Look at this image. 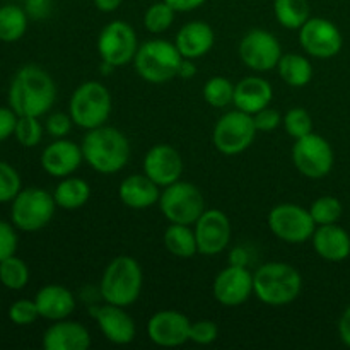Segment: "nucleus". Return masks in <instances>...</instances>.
I'll list each match as a JSON object with an SVG mask.
<instances>
[{"mask_svg":"<svg viewBox=\"0 0 350 350\" xmlns=\"http://www.w3.org/2000/svg\"><path fill=\"white\" fill-rule=\"evenodd\" d=\"M44 126L40 123L36 116H19L14 130V137L17 142L26 149H33L43 140Z\"/></svg>","mask_w":350,"mask_h":350,"instance_id":"c9c22d12","label":"nucleus"},{"mask_svg":"<svg viewBox=\"0 0 350 350\" xmlns=\"http://www.w3.org/2000/svg\"><path fill=\"white\" fill-rule=\"evenodd\" d=\"M238 53L243 64L252 70L270 72L277 68V64L282 57V46L275 34L256 27L241 38Z\"/></svg>","mask_w":350,"mask_h":350,"instance_id":"ddd939ff","label":"nucleus"},{"mask_svg":"<svg viewBox=\"0 0 350 350\" xmlns=\"http://www.w3.org/2000/svg\"><path fill=\"white\" fill-rule=\"evenodd\" d=\"M193 226L198 253L202 255L215 256L229 246L232 234L231 221L219 208H205Z\"/></svg>","mask_w":350,"mask_h":350,"instance_id":"2eb2a0df","label":"nucleus"},{"mask_svg":"<svg viewBox=\"0 0 350 350\" xmlns=\"http://www.w3.org/2000/svg\"><path fill=\"white\" fill-rule=\"evenodd\" d=\"M123 3V0H94L96 9H99L101 12H115L120 5Z\"/></svg>","mask_w":350,"mask_h":350,"instance_id":"3c124183","label":"nucleus"},{"mask_svg":"<svg viewBox=\"0 0 350 350\" xmlns=\"http://www.w3.org/2000/svg\"><path fill=\"white\" fill-rule=\"evenodd\" d=\"M144 286L142 267L133 256L120 255L106 265L99 282L105 303L129 308L140 297Z\"/></svg>","mask_w":350,"mask_h":350,"instance_id":"20e7f679","label":"nucleus"},{"mask_svg":"<svg viewBox=\"0 0 350 350\" xmlns=\"http://www.w3.org/2000/svg\"><path fill=\"white\" fill-rule=\"evenodd\" d=\"M284 129L293 137L294 140L306 137L313 133V118L310 111L304 108H291L286 115L282 116Z\"/></svg>","mask_w":350,"mask_h":350,"instance_id":"e433bc0d","label":"nucleus"},{"mask_svg":"<svg viewBox=\"0 0 350 350\" xmlns=\"http://www.w3.org/2000/svg\"><path fill=\"white\" fill-rule=\"evenodd\" d=\"M219 328L212 320L191 321L190 325V342L197 345H211L217 340Z\"/></svg>","mask_w":350,"mask_h":350,"instance_id":"ea45409f","label":"nucleus"},{"mask_svg":"<svg viewBox=\"0 0 350 350\" xmlns=\"http://www.w3.org/2000/svg\"><path fill=\"white\" fill-rule=\"evenodd\" d=\"M253 122H255L256 132L270 133L279 129V125L282 123V115L275 108L267 106V108L260 109L253 115Z\"/></svg>","mask_w":350,"mask_h":350,"instance_id":"37998d69","label":"nucleus"},{"mask_svg":"<svg viewBox=\"0 0 350 350\" xmlns=\"http://www.w3.org/2000/svg\"><path fill=\"white\" fill-rule=\"evenodd\" d=\"M195 75H197V65L190 58H183L180 68H178V77L183 79V81H188V79H193Z\"/></svg>","mask_w":350,"mask_h":350,"instance_id":"8fccbe9b","label":"nucleus"},{"mask_svg":"<svg viewBox=\"0 0 350 350\" xmlns=\"http://www.w3.org/2000/svg\"><path fill=\"white\" fill-rule=\"evenodd\" d=\"M72 125H74V120L67 113H51L48 115L46 123H44V130L48 132V135H51L53 139H65V137L70 133Z\"/></svg>","mask_w":350,"mask_h":350,"instance_id":"a19ab883","label":"nucleus"},{"mask_svg":"<svg viewBox=\"0 0 350 350\" xmlns=\"http://www.w3.org/2000/svg\"><path fill=\"white\" fill-rule=\"evenodd\" d=\"M89 167L99 174H116L129 164L130 142L116 126L101 125L88 130L81 144Z\"/></svg>","mask_w":350,"mask_h":350,"instance_id":"f03ea898","label":"nucleus"},{"mask_svg":"<svg viewBox=\"0 0 350 350\" xmlns=\"http://www.w3.org/2000/svg\"><path fill=\"white\" fill-rule=\"evenodd\" d=\"M111 109L113 99L108 88L98 81H88L82 82L72 92L68 115L74 120V125L84 130H92L106 125Z\"/></svg>","mask_w":350,"mask_h":350,"instance_id":"423d86ee","label":"nucleus"},{"mask_svg":"<svg viewBox=\"0 0 350 350\" xmlns=\"http://www.w3.org/2000/svg\"><path fill=\"white\" fill-rule=\"evenodd\" d=\"M311 241L317 255L327 262H344L350 256V236L338 224L317 226Z\"/></svg>","mask_w":350,"mask_h":350,"instance_id":"4be33fe9","label":"nucleus"},{"mask_svg":"<svg viewBox=\"0 0 350 350\" xmlns=\"http://www.w3.org/2000/svg\"><path fill=\"white\" fill-rule=\"evenodd\" d=\"M269 229L275 238L289 245H303L310 241L317 224L310 214V208L296 204L275 205L269 212Z\"/></svg>","mask_w":350,"mask_h":350,"instance_id":"9d476101","label":"nucleus"},{"mask_svg":"<svg viewBox=\"0 0 350 350\" xmlns=\"http://www.w3.org/2000/svg\"><path fill=\"white\" fill-rule=\"evenodd\" d=\"M273 14L277 23L286 29H301L304 23L311 17L310 2L308 0H273Z\"/></svg>","mask_w":350,"mask_h":350,"instance_id":"7c9ffc66","label":"nucleus"},{"mask_svg":"<svg viewBox=\"0 0 350 350\" xmlns=\"http://www.w3.org/2000/svg\"><path fill=\"white\" fill-rule=\"evenodd\" d=\"M161 187L154 183L146 173L130 174L120 183L118 197L123 205L133 211H144L159 202Z\"/></svg>","mask_w":350,"mask_h":350,"instance_id":"393cba45","label":"nucleus"},{"mask_svg":"<svg viewBox=\"0 0 350 350\" xmlns=\"http://www.w3.org/2000/svg\"><path fill=\"white\" fill-rule=\"evenodd\" d=\"M183 55L176 44L166 40H149L137 50L133 65L140 77L150 84H164L178 77Z\"/></svg>","mask_w":350,"mask_h":350,"instance_id":"39448f33","label":"nucleus"},{"mask_svg":"<svg viewBox=\"0 0 350 350\" xmlns=\"http://www.w3.org/2000/svg\"><path fill=\"white\" fill-rule=\"evenodd\" d=\"M57 99V84L44 68L24 65L12 77L9 85V106L17 116L46 115Z\"/></svg>","mask_w":350,"mask_h":350,"instance_id":"f257e3e1","label":"nucleus"},{"mask_svg":"<svg viewBox=\"0 0 350 350\" xmlns=\"http://www.w3.org/2000/svg\"><path fill=\"white\" fill-rule=\"evenodd\" d=\"M157 205L171 224L187 226L195 224L207 208L204 193L198 190V187H195L190 181L181 180L163 188Z\"/></svg>","mask_w":350,"mask_h":350,"instance_id":"6e6552de","label":"nucleus"},{"mask_svg":"<svg viewBox=\"0 0 350 350\" xmlns=\"http://www.w3.org/2000/svg\"><path fill=\"white\" fill-rule=\"evenodd\" d=\"M164 2L170 3L176 12H190V10H195L204 5L207 0H164Z\"/></svg>","mask_w":350,"mask_h":350,"instance_id":"49530a36","label":"nucleus"},{"mask_svg":"<svg viewBox=\"0 0 350 350\" xmlns=\"http://www.w3.org/2000/svg\"><path fill=\"white\" fill-rule=\"evenodd\" d=\"M41 167L53 178H67L79 170L84 161L79 144L68 139H57L44 147L41 154Z\"/></svg>","mask_w":350,"mask_h":350,"instance_id":"aec40b11","label":"nucleus"},{"mask_svg":"<svg viewBox=\"0 0 350 350\" xmlns=\"http://www.w3.org/2000/svg\"><path fill=\"white\" fill-rule=\"evenodd\" d=\"M273 99V89L267 79L258 75H250L241 79L234 88V99L232 105L241 111L255 115L260 109L270 106Z\"/></svg>","mask_w":350,"mask_h":350,"instance_id":"a878e982","label":"nucleus"},{"mask_svg":"<svg viewBox=\"0 0 350 350\" xmlns=\"http://www.w3.org/2000/svg\"><path fill=\"white\" fill-rule=\"evenodd\" d=\"M229 263L231 265H238V267H248L250 263V255L245 248L241 246H236V248L231 250L229 253Z\"/></svg>","mask_w":350,"mask_h":350,"instance_id":"09e8293b","label":"nucleus"},{"mask_svg":"<svg viewBox=\"0 0 350 350\" xmlns=\"http://www.w3.org/2000/svg\"><path fill=\"white\" fill-rule=\"evenodd\" d=\"M91 317L98 323L103 337L115 345H129L135 340V321L125 311V308L105 303L91 308Z\"/></svg>","mask_w":350,"mask_h":350,"instance_id":"6ab92c4d","label":"nucleus"},{"mask_svg":"<svg viewBox=\"0 0 350 350\" xmlns=\"http://www.w3.org/2000/svg\"><path fill=\"white\" fill-rule=\"evenodd\" d=\"M234 88L236 84H232L228 77L215 75V77H211L205 82L204 89H202V96H204L207 105H211L212 108L221 109L232 105V99H234Z\"/></svg>","mask_w":350,"mask_h":350,"instance_id":"473e14b6","label":"nucleus"},{"mask_svg":"<svg viewBox=\"0 0 350 350\" xmlns=\"http://www.w3.org/2000/svg\"><path fill=\"white\" fill-rule=\"evenodd\" d=\"M27 17L24 7L16 3H5L0 7V41L3 43H16L26 34Z\"/></svg>","mask_w":350,"mask_h":350,"instance_id":"c756f323","label":"nucleus"},{"mask_svg":"<svg viewBox=\"0 0 350 350\" xmlns=\"http://www.w3.org/2000/svg\"><path fill=\"white\" fill-rule=\"evenodd\" d=\"M44 350H88L91 347V334L84 325L74 320L53 321L43 334Z\"/></svg>","mask_w":350,"mask_h":350,"instance_id":"412c9836","label":"nucleus"},{"mask_svg":"<svg viewBox=\"0 0 350 350\" xmlns=\"http://www.w3.org/2000/svg\"><path fill=\"white\" fill-rule=\"evenodd\" d=\"M342 212H344V207H342L340 200L332 195L318 197L310 207V214L317 226L337 224L342 217Z\"/></svg>","mask_w":350,"mask_h":350,"instance_id":"f704fd0d","label":"nucleus"},{"mask_svg":"<svg viewBox=\"0 0 350 350\" xmlns=\"http://www.w3.org/2000/svg\"><path fill=\"white\" fill-rule=\"evenodd\" d=\"M215 33L211 24L204 21H191L187 23L176 34L174 44L183 55V58L197 60L205 57L214 48Z\"/></svg>","mask_w":350,"mask_h":350,"instance_id":"5701e85b","label":"nucleus"},{"mask_svg":"<svg viewBox=\"0 0 350 350\" xmlns=\"http://www.w3.org/2000/svg\"><path fill=\"white\" fill-rule=\"evenodd\" d=\"M17 113L12 108H5V106H0V142L7 140L9 137L14 135V130H16L17 123Z\"/></svg>","mask_w":350,"mask_h":350,"instance_id":"c03bdc74","label":"nucleus"},{"mask_svg":"<svg viewBox=\"0 0 350 350\" xmlns=\"http://www.w3.org/2000/svg\"><path fill=\"white\" fill-rule=\"evenodd\" d=\"M299 43L314 58H334L344 46L340 29L325 17H310L299 29Z\"/></svg>","mask_w":350,"mask_h":350,"instance_id":"4468645a","label":"nucleus"},{"mask_svg":"<svg viewBox=\"0 0 350 350\" xmlns=\"http://www.w3.org/2000/svg\"><path fill=\"white\" fill-rule=\"evenodd\" d=\"M9 320L17 327H29L40 318L34 299H17L9 306Z\"/></svg>","mask_w":350,"mask_h":350,"instance_id":"58836bf2","label":"nucleus"},{"mask_svg":"<svg viewBox=\"0 0 350 350\" xmlns=\"http://www.w3.org/2000/svg\"><path fill=\"white\" fill-rule=\"evenodd\" d=\"M139 50L135 29L125 21H111L98 36V51L103 64L111 67H125L132 64Z\"/></svg>","mask_w":350,"mask_h":350,"instance_id":"f8f14e48","label":"nucleus"},{"mask_svg":"<svg viewBox=\"0 0 350 350\" xmlns=\"http://www.w3.org/2000/svg\"><path fill=\"white\" fill-rule=\"evenodd\" d=\"M53 198L57 205L65 211H77L84 207L91 198V187L85 180L77 176L62 178L60 183L55 187Z\"/></svg>","mask_w":350,"mask_h":350,"instance_id":"bb28decb","label":"nucleus"},{"mask_svg":"<svg viewBox=\"0 0 350 350\" xmlns=\"http://www.w3.org/2000/svg\"><path fill=\"white\" fill-rule=\"evenodd\" d=\"M291 156L296 170L310 180H321L328 176L335 163L330 142L314 132L296 139Z\"/></svg>","mask_w":350,"mask_h":350,"instance_id":"9b49d317","label":"nucleus"},{"mask_svg":"<svg viewBox=\"0 0 350 350\" xmlns=\"http://www.w3.org/2000/svg\"><path fill=\"white\" fill-rule=\"evenodd\" d=\"M23 190V180L12 164L0 161V204H9Z\"/></svg>","mask_w":350,"mask_h":350,"instance_id":"4c0bfd02","label":"nucleus"},{"mask_svg":"<svg viewBox=\"0 0 350 350\" xmlns=\"http://www.w3.org/2000/svg\"><path fill=\"white\" fill-rule=\"evenodd\" d=\"M40 318L50 321L65 320L75 310V296L70 289L60 284H48L43 286L34 296Z\"/></svg>","mask_w":350,"mask_h":350,"instance_id":"b1692460","label":"nucleus"},{"mask_svg":"<svg viewBox=\"0 0 350 350\" xmlns=\"http://www.w3.org/2000/svg\"><path fill=\"white\" fill-rule=\"evenodd\" d=\"M57 207L50 191L38 187L23 188L10 202V221L19 231L38 232L50 224Z\"/></svg>","mask_w":350,"mask_h":350,"instance_id":"0eeeda50","label":"nucleus"},{"mask_svg":"<svg viewBox=\"0 0 350 350\" xmlns=\"http://www.w3.org/2000/svg\"><path fill=\"white\" fill-rule=\"evenodd\" d=\"M24 10L33 21H43L51 14V0H24Z\"/></svg>","mask_w":350,"mask_h":350,"instance_id":"a18cd8bd","label":"nucleus"},{"mask_svg":"<svg viewBox=\"0 0 350 350\" xmlns=\"http://www.w3.org/2000/svg\"><path fill=\"white\" fill-rule=\"evenodd\" d=\"M142 173H146L161 188L170 187L183 174L181 154L170 144H156L144 157Z\"/></svg>","mask_w":350,"mask_h":350,"instance_id":"a211bd4d","label":"nucleus"},{"mask_svg":"<svg viewBox=\"0 0 350 350\" xmlns=\"http://www.w3.org/2000/svg\"><path fill=\"white\" fill-rule=\"evenodd\" d=\"M256 133L258 132L253 122V115L236 108L224 113L215 122L212 130V144L224 156H238L252 146Z\"/></svg>","mask_w":350,"mask_h":350,"instance_id":"1a4fd4ad","label":"nucleus"},{"mask_svg":"<svg viewBox=\"0 0 350 350\" xmlns=\"http://www.w3.org/2000/svg\"><path fill=\"white\" fill-rule=\"evenodd\" d=\"M29 282V267L19 256L12 255L0 262V284L5 289L21 291Z\"/></svg>","mask_w":350,"mask_h":350,"instance_id":"2f4dec72","label":"nucleus"},{"mask_svg":"<svg viewBox=\"0 0 350 350\" xmlns=\"http://www.w3.org/2000/svg\"><path fill=\"white\" fill-rule=\"evenodd\" d=\"M303 275L286 262L263 263L253 273V294L267 306H287L301 296Z\"/></svg>","mask_w":350,"mask_h":350,"instance_id":"7ed1b4c3","label":"nucleus"},{"mask_svg":"<svg viewBox=\"0 0 350 350\" xmlns=\"http://www.w3.org/2000/svg\"><path fill=\"white\" fill-rule=\"evenodd\" d=\"M212 294L222 306H241L253 294V273L250 272L248 267H238L229 263L215 275L214 284H212Z\"/></svg>","mask_w":350,"mask_h":350,"instance_id":"dca6fc26","label":"nucleus"},{"mask_svg":"<svg viewBox=\"0 0 350 350\" xmlns=\"http://www.w3.org/2000/svg\"><path fill=\"white\" fill-rule=\"evenodd\" d=\"M277 72L291 88H304L313 79V65L299 53H282L277 64Z\"/></svg>","mask_w":350,"mask_h":350,"instance_id":"cd10ccee","label":"nucleus"},{"mask_svg":"<svg viewBox=\"0 0 350 350\" xmlns=\"http://www.w3.org/2000/svg\"><path fill=\"white\" fill-rule=\"evenodd\" d=\"M164 246L176 258H193L198 253L195 231L187 224H171L163 234Z\"/></svg>","mask_w":350,"mask_h":350,"instance_id":"c85d7f7f","label":"nucleus"},{"mask_svg":"<svg viewBox=\"0 0 350 350\" xmlns=\"http://www.w3.org/2000/svg\"><path fill=\"white\" fill-rule=\"evenodd\" d=\"M174 16H176V10L167 2L161 0V2L152 3L146 10V14H144V27L152 34H163L171 27Z\"/></svg>","mask_w":350,"mask_h":350,"instance_id":"72a5a7b5","label":"nucleus"},{"mask_svg":"<svg viewBox=\"0 0 350 350\" xmlns=\"http://www.w3.org/2000/svg\"><path fill=\"white\" fill-rule=\"evenodd\" d=\"M338 335H340V340L350 349V306L345 308L338 320Z\"/></svg>","mask_w":350,"mask_h":350,"instance_id":"de8ad7c7","label":"nucleus"},{"mask_svg":"<svg viewBox=\"0 0 350 350\" xmlns=\"http://www.w3.org/2000/svg\"><path fill=\"white\" fill-rule=\"evenodd\" d=\"M17 246H19V238H17L16 226L0 221V262L16 255Z\"/></svg>","mask_w":350,"mask_h":350,"instance_id":"79ce46f5","label":"nucleus"},{"mask_svg":"<svg viewBox=\"0 0 350 350\" xmlns=\"http://www.w3.org/2000/svg\"><path fill=\"white\" fill-rule=\"evenodd\" d=\"M190 325L187 314L176 310H163L149 318L147 335L159 347H180L190 342Z\"/></svg>","mask_w":350,"mask_h":350,"instance_id":"f3484780","label":"nucleus"}]
</instances>
